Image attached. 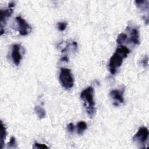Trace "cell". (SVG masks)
<instances>
[{
	"mask_svg": "<svg viewBox=\"0 0 149 149\" xmlns=\"http://www.w3.org/2000/svg\"><path fill=\"white\" fill-rule=\"evenodd\" d=\"M68 56H63V57H62V58H61V61H62V62H68Z\"/></svg>",
	"mask_w": 149,
	"mask_h": 149,
	"instance_id": "19",
	"label": "cell"
},
{
	"mask_svg": "<svg viewBox=\"0 0 149 149\" xmlns=\"http://www.w3.org/2000/svg\"><path fill=\"white\" fill-rule=\"evenodd\" d=\"M128 41L130 43H132L134 45H138L140 43L139 41V34L137 29H132L130 31V36L128 39Z\"/></svg>",
	"mask_w": 149,
	"mask_h": 149,
	"instance_id": "9",
	"label": "cell"
},
{
	"mask_svg": "<svg viewBox=\"0 0 149 149\" xmlns=\"http://www.w3.org/2000/svg\"><path fill=\"white\" fill-rule=\"evenodd\" d=\"M0 127H1V148H3V146L5 144V140L6 139V127L2 120H1Z\"/></svg>",
	"mask_w": 149,
	"mask_h": 149,
	"instance_id": "10",
	"label": "cell"
},
{
	"mask_svg": "<svg viewBox=\"0 0 149 149\" xmlns=\"http://www.w3.org/2000/svg\"><path fill=\"white\" fill-rule=\"evenodd\" d=\"M67 25L68 23L66 22H58L57 24V27L59 31H63L66 29Z\"/></svg>",
	"mask_w": 149,
	"mask_h": 149,
	"instance_id": "15",
	"label": "cell"
},
{
	"mask_svg": "<svg viewBox=\"0 0 149 149\" xmlns=\"http://www.w3.org/2000/svg\"><path fill=\"white\" fill-rule=\"evenodd\" d=\"M34 111H35L36 115H37V116L40 119H42L44 118L46 116V112H45V111L44 110V109L41 108V107H40L38 105L35 107Z\"/></svg>",
	"mask_w": 149,
	"mask_h": 149,
	"instance_id": "12",
	"label": "cell"
},
{
	"mask_svg": "<svg viewBox=\"0 0 149 149\" xmlns=\"http://www.w3.org/2000/svg\"><path fill=\"white\" fill-rule=\"evenodd\" d=\"M59 79L62 86L65 89H70L74 85V79L69 69L61 68Z\"/></svg>",
	"mask_w": 149,
	"mask_h": 149,
	"instance_id": "3",
	"label": "cell"
},
{
	"mask_svg": "<svg viewBox=\"0 0 149 149\" xmlns=\"http://www.w3.org/2000/svg\"><path fill=\"white\" fill-rule=\"evenodd\" d=\"M13 12V10L12 8H8L5 10L1 9L0 10V15H1V35H2L5 30H3V27L5 26L6 20L8 18L11 16Z\"/></svg>",
	"mask_w": 149,
	"mask_h": 149,
	"instance_id": "6",
	"label": "cell"
},
{
	"mask_svg": "<svg viewBox=\"0 0 149 149\" xmlns=\"http://www.w3.org/2000/svg\"><path fill=\"white\" fill-rule=\"evenodd\" d=\"M16 22L17 24V30L20 35L24 36L31 31V27L22 17L17 16L16 17Z\"/></svg>",
	"mask_w": 149,
	"mask_h": 149,
	"instance_id": "5",
	"label": "cell"
},
{
	"mask_svg": "<svg viewBox=\"0 0 149 149\" xmlns=\"http://www.w3.org/2000/svg\"><path fill=\"white\" fill-rule=\"evenodd\" d=\"M12 59L16 66H18L22 60V55L20 54V45L15 44L12 47L11 52Z\"/></svg>",
	"mask_w": 149,
	"mask_h": 149,
	"instance_id": "7",
	"label": "cell"
},
{
	"mask_svg": "<svg viewBox=\"0 0 149 149\" xmlns=\"http://www.w3.org/2000/svg\"><path fill=\"white\" fill-rule=\"evenodd\" d=\"M127 38H128V36L126 34L120 33L117 37L116 42L118 44H122L127 40Z\"/></svg>",
	"mask_w": 149,
	"mask_h": 149,
	"instance_id": "13",
	"label": "cell"
},
{
	"mask_svg": "<svg viewBox=\"0 0 149 149\" xmlns=\"http://www.w3.org/2000/svg\"><path fill=\"white\" fill-rule=\"evenodd\" d=\"M141 63H142V65L144 66H147V65H148V57L145 56L144 58L141 61Z\"/></svg>",
	"mask_w": 149,
	"mask_h": 149,
	"instance_id": "18",
	"label": "cell"
},
{
	"mask_svg": "<svg viewBox=\"0 0 149 149\" xmlns=\"http://www.w3.org/2000/svg\"><path fill=\"white\" fill-rule=\"evenodd\" d=\"M7 147H8V148H16L17 147L15 137L14 136H12L10 137V141L8 143Z\"/></svg>",
	"mask_w": 149,
	"mask_h": 149,
	"instance_id": "14",
	"label": "cell"
},
{
	"mask_svg": "<svg viewBox=\"0 0 149 149\" xmlns=\"http://www.w3.org/2000/svg\"><path fill=\"white\" fill-rule=\"evenodd\" d=\"M125 89L120 90H113L110 92V97L114 100L115 104L118 105V104H122L124 102L123 98V93Z\"/></svg>",
	"mask_w": 149,
	"mask_h": 149,
	"instance_id": "8",
	"label": "cell"
},
{
	"mask_svg": "<svg viewBox=\"0 0 149 149\" xmlns=\"http://www.w3.org/2000/svg\"><path fill=\"white\" fill-rule=\"evenodd\" d=\"M130 50L125 46L121 45L117 48L109 59L108 67L111 74H114L117 69L122 65L123 59L129 54Z\"/></svg>",
	"mask_w": 149,
	"mask_h": 149,
	"instance_id": "1",
	"label": "cell"
},
{
	"mask_svg": "<svg viewBox=\"0 0 149 149\" xmlns=\"http://www.w3.org/2000/svg\"><path fill=\"white\" fill-rule=\"evenodd\" d=\"M15 5V2H10V3H9L8 8H12Z\"/></svg>",
	"mask_w": 149,
	"mask_h": 149,
	"instance_id": "20",
	"label": "cell"
},
{
	"mask_svg": "<svg viewBox=\"0 0 149 149\" xmlns=\"http://www.w3.org/2000/svg\"><path fill=\"white\" fill-rule=\"evenodd\" d=\"M67 130H68V131L69 133H73L74 132V125L72 123H69L67 125Z\"/></svg>",
	"mask_w": 149,
	"mask_h": 149,
	"instance_id": "17",
	"label": "cell"
},
{
	"mask_svg": "<svg viewBox=\"0 0 149 149\" xmlns=\"http://www.w3.org/2000/svg\"><path fill=\"white\" fill-rule=\"evenodd\" d=\"M87 123L84 121H80L77 123V133L78 134H82L87 129Z\"/></svg>",
	"mask_w": 149,
	"mask_h": 149,
	"instance_id": "11",
	"label": "cell"
},
{
	"mask_svg": "<svg viewBox=\"0 0 149 149\" xmlns=\"http://www.w3.org/2000/svg\"><path fill=\"white\" fill-rule=\"evenodd\" d=\"M34 148H48V147L44 144H40L38 143H34L33 147Z\"/></svg>",
	"mask_w": 149,
	"mask_h": 149,
	"instance_id": "16",
	"label": "cell"
},
{
	"mask_svg": "<svg viewBox=\"0 0 149 149\" xmlns=\"http://www.w3.org/2000/svg\"><path fill=\"white\" fill-rule=\"evenodd\" d=\"M148 131L147 127L143 126L140 127L133 137V141L139 146L140 148H144L145 144L148 140Z\"/></svg>",
	"mask_w": 149,
	"mask_h": 149,
	"instance_id": "4",
	"label": "cell"
},
{
	"mask_svg": "<svg viewBox=\"0 0 149 149\" xmlns=\"http://www.w3.org/2000/svg\"><path fill=\"white\" fill-rule=\"evenodd\" d=\"M80 98L88 115L93 118L95 113V103L94 101V90L92 87H88L80 94Z\"/></svg>",
	"mask_w": 149,
	"mask_h": 149,
	"instance_id": "2",
	"label": "cell"
}]
</instances>
